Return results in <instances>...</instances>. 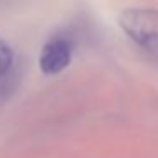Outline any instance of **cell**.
<instances>
[{"instance_id":"cell-1","label":"cell","mask_w":158,"mask_h":158,"mask_svg":"<svg viewBox=\"0 0 158 158\" xmlns=\"http://www.w3.org/2000/svg\"><path fill=\"white\" fill-rule=\"evenodd\" d=\"M119 26L131 41L151 58L158 60V10L127 9L121 12Z\"/></svg>"},{"instance_id":"cell-2","label":"cell","mask_w":158,"mask_h":158,"mask_svg":"<svg viewBox=\"0 0 158 158\" xmlns=\"http://www.w3.org/2000/svg\"><path fill=\"white\" fill-rule=\"evenodd\" d=\"M73 43L70 38L56 34L46 41L39 55V68L44 75L61 73L72 61Z\"/></svg>"},{"instance_id":"cell-3","label":"cell","mask_w":158,"mask_h":158,"mask_svg":"<svg viewBox=\"0 0 158 158\" xmlns=\"http://www.w3.org/2000/svg\"><path fill=\"white\" fill-rule=\"evenodd\" d=\"M19 77H21V73L14 66V70L9 75H5L4 78H0V107L14 95L15 89L19 85Z\"/></svg>"},{"instance_id":"cell-4","label":"cell","mask_w":158,"mask_h":158,"mask_svg":"<svg viewBox=\"0 0 158 158\" xmlns=\"http://www.w3.org/2000/svg\"><path fill=\"white\" fill-rule=\"evenodd\" d=\"M12 70H14V53L4 39H0V78L9 75Z\"/></svg>"}]
</instances>
